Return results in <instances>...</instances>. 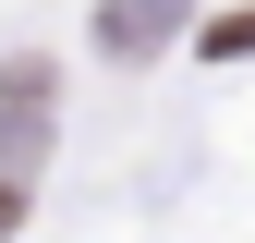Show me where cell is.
<instances>
[{"label": "cell", "mask_w": 255, "mask_h": 243, "mask_svg": "<svg viewBox=\"0 0 255 243\" xmlns=\"http://www.w3.org/2000/svg\"><path fill=\"white\" fill-rule=\"evenodd\" d=\"M0 231H24V170H12V182H0Z\"/></svg>", "instance_id": "obj_3"}, {"label": "cell", "mask_w": 255, "mask_h": 243, "mask_svg": "<svg viewBox=\"0 0 255 243\" xmlns=\"http://www.w3.org/2000/svg\"><path fill=\"white\" fill-rule=\"evenodd\" d=\"M243 49H255V12H219L207 24V61H243Z\"/></svg>", "instance_id": "obj_2"}, {"label": "cell", "mask_w": 255, "mask_h": 243, "mask_svg": "<svg viewBox=\"0 0 255 243\" xmlns=\"http://www.w3.org/2000/svg\"><path fill=\"white\" fill-rule=\"evenodd\" d=\"M170 12H182V0H110V49H158Z\"/></svg>", "instance_id": "obj_1"}]
</instances>
